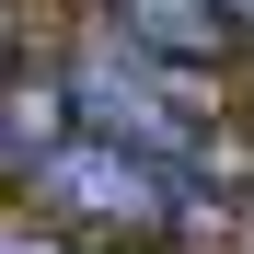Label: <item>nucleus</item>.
Masks as SVG:
<instances>
[{"label": "nucleus", "instance_id": "2", "mask_svg": "<svg viewBox=\"0 0 254 254\" xmlns=\"http://www.w3.org/2000/svg\"><path fill=\"white\" fill-rule=\"evenodd\" d=\"M23 185H35V220H81L104 243H150V231L185 220V174H162V162L127 150V139H93V127H69Z\"/></svg>", "mask_w": 254, "mask_h": 254}, {"label": "nucleus", "instance_id": "3", "mask_svg": "<svg viewBox=\"0 0 254 254\" xmlns=\"http://www.w3.org/2000/svg\"><path fill=\"white\" fill-rule=\"evenodd\" d=\"M127 47H150L174 69H208L231 47V12H220V0H127Z\"/></svg>", "mask_w": 254, "mask_h": 254}, {"label": "nucleus", "instance_id": "1", "mask_svg": "<svg viewBox=\"0 0 254 254\" xmlns=\"http://www.w3.org/2000/svg\"><path fill=\"white\" fill-rule=\"evenodd\" d=\"M58 93H69V116L93 127V139L150 150L162 174H220V162L243 150L231 116H220V93H208V69H174L150 47H81Z\"/></svg>", "mask_w": 254, "mask_h": 254}, {"label": "nucleus", "instance_id": "5", "mask_svg": "<svg viewBox=\"0 0 254 254\" xmlns=\"http://www.w3.org/2000/svg\"><path fill=\"white\" fill-rule=\"evenodd\" d=\"M220 12H231V35H254V0H220Z\"/></svg>", "mask_w": 254, "mask_h": 254}, {"label": "nucleus", "instance_id": "4", "mask_svg": "<svg viewBox=\"0 0 254 254\" xmlns=\"http://www.w3.org/2000/svg\"><path fill=\"white\" fill-rule=\"evenodd\" d=\"M0 254H69L58 220H0Z\"/></svg>", "mask_w": 254, "mask_h": 254}]
</instances>
